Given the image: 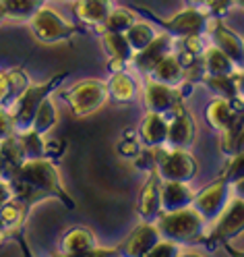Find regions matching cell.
Returning <instances> with one entry per match:
<instances>
[{"label": "cell", "mask_w": 244, "mask_h": 257, "mask_svg": "<svg viewBox=\"0 0 244 257\" xmlns=\"http://www.w3.org/2000/svg\"><path fill=\"white\" fill-rule=\"evenodd\" d=\"M62 100L71 106L77 118H85L108 104V85L102 79H83L71 89H64Z\"/></svg>", "instance_id": "5b68a950"}, {"label": "cell", "mask_w": 244, "mask_h": 257, "mask_svg": "<svg viewBox=\"0 0 244 257\" xmlns=\"http://www.w3.org/2000/svg\"><path fill=\"white\" fill-rule=\"evenodd\" d=\"M102 34V42H104V48L110 56V73H116V71H122L126 69L128 60L133 56V50L128 46L124 34H114V31H100Z\"/></svg>", "instance_id": "d6986e66"}, {"label": "cell", "mask_w": 244, "mask_h": 257, "mask_svg": "<svg viewBox=\"0 0 244 257\" xmlns=\"http://www.w3.org/2000/svg\"><path fill=\"white\" fill-rule=\"evenodd\" d=\"M188 5L205 9L211 17H223L234 7V0H188Z\"/></svg>", "instance_id": "e575fe53"}, {"label": "cell", "mask_w": 244, "mask_h": 257, "mask_svg": "<svg viewBox=\"0 0 244 257\" xmlns=\"http://www.w3.org/2000/svg\"><path fill=\"white\" fill-rule=\"evenodd\" d=\"M238 116H242V112L236 110L230 102L223 100V98H213L205 108V118L217 133L225 131V128L230 126Z\"/></svg>", "instance_id": "484cf974"}, {"label": "cell", "mask_w": 244, "mask_h": 257, "mask_svg": "<svg viewBox=\"0 0 244 257\" xmlns=\"http://www.w3.org/2000/svg\"><path fill=\"white\" fill-rule=\"evenodd\" d=\"M15 197V187L9 179H0V207Z\"/></svg>", "instance_id": "ab89813d"}, {"label": "cell", "mask_w": 244, "mask_h": 257, "mask_svg": "<svg viewBox=\"0 0 244 257\" xmlns=\"http://www.w3.org/2000/svg\"><path fill=\"white\" fill-rule=\"evenodd\" d=\"M27 23L31 29V36L42 44H60V42L71 40L77 34L75 25L64 21L54 9L46 7V5Z\"/></svg>", "instance_id": "ba28073f"}, {"label": "cell", "mask_w": 244, "mask_h": 257, "mask_svg": "<svg viewBox=\"0 0 244 257\" xmlns=\"http://www.w3.org/2000/svg\"><path fill=\"white\" fill-rule=\"evenodd\" d=\"M178 257H203V255H197V253H180Z\"/></svg>", "instance_id": "7bdbcfd3"}, {"label": "cell", "mask_w": 244, "mask_h": 257, "mask_svg": "<svg viewBox=\"0 0 244 257\" xmlns=\"http://www.w3.org/2000/svg\"><path fill=\"white\" fill-rule=\"evenodd\" d=\"M145 13L149 19L157 21L161 27L166 29V34H170L174 40H186V38H201L207 34V25L211 15L201 9V7H188L180 13H176L170 19H161L157 15L149 13V11H141Z\"/></svg>", "instance_id": "8992f818"}, {"label": "cell", "mask_w": 244, "mask_h": 257, "mask_svg": "<svg viewBox=\"0 0 244 257\" xmlns=\"http://www.w3.org/2000/svg\"><path fill=\"white\" fill-rule=\"evenodd\" d=\"M52 257H120V247H93L89 251H81V253H73V255H62V253H54Z\"/></svg>", "instance_id": "8d00e7d4"}, {"label": "cell", "mask_w": 244, "mask_h": 257, "mask_svg": "<svg viewBox=\"0 0 244 257\" xmlns=\"http://www.w3.org/2000/svg\"><path fill=\"white\" fill-rule=\"evenodd\" d=\"M15 135L13 133V120H11V114L5 106H0V139L5 137H11Z\"/></svg>", "instance_id": "f35d334b"}, {"label": "cell", "mask_w": 244, "mask_h": 257, "mask_svg": "<svg viewBox=\"0 0 244 257\" xmlns=\"http://www.w3.org/2000/svg\"><path fill=\"white\" fill-rule=\"evenodd\" d=\"M69 77V73H60L52 79H48L44 83H29L17 98L15 102L7 108L9 114H11V120H13V133H25L31 128V122H34V116L40 108V104L48 98V95H52V91L64 81V79Z\"/></svg>", "instance_id": "3957f363"}, {"label": "cell", "mask_w": 244, "mask_h": 257, "mask_svg": "<svg viewBox=\"0 0 244 257\" xmlns=\"http://www.w3.org/2000/svg\"><path fill=\"white\" fill-rule=\"evenodd\" d=\"M155 36H157V31H155L149 23H143V21H135L131 27L124 31V38H126L128 46H131L133 54L141 52L143 48L147 46Z\"/></svg>", "instance_id": "1f68e13d"}, {"label": "cell", "mask_w": 244, "mask_h": 257, "mask_svg": "<svg viewBox=\"0 0 244 257\" xmlns=\"http://www.w3.org/2000/svg\"><path fill=\"white\" fill-rule=\"evenodd\" d=\"M182 251H180V245L174 243V240H168V238H159L157 243L147 251L145 257H178Z\"/></svg>", "instance_id": "d590c367"}, {"label": "cell", "mask_w": 244, "mask_h": 257, "mask_svg": "<svg viewBox=\"0 0 244 257\" xmlns=\"http://www.w3.org/2000/svg\"><path fill=\"white\" fill-rule=\"evenodd\" d=\"M153 170L161 181L176 183H192L199 174V164L188 150L159 146L153 148Z\"/></svg>", "instance_id": "277c9868"}, {"label": "cell", "mask_w": 244, "mask_h": 257, "mask_svg": "<svg viewBox=\"0 0 244 257\" xmlns=\"http://www.w3.org/2000/svg\"><path fill=\"white\" fill-rule=\"evenodd\" d=\"M186 77H188V73L184 71L182 64L178 62V58L174 56V52L166 54L151 69V73L147 75V79H153V81L170 85V87H182L186 83Z\"/></svg>", "instance_id": "e0dca14e"}, {"label": "cell", "mask_w": 244, "mask_h": 257, "mask_svg": "<svg viewBox=\"0 0 244 257\" xmlns=\"http://www.w3.org/2000/svg\"><path fill=\"white\" fill-rule=\"evenodd\" d=\"M211 226L205 234V243L215 247V245H227L234 240L242 228H244V199L242 195H232L227 199L221 214L211 222Z\"/></svg>", "instance_id": "52a82bcc"}, {"label": "cell", "mask_w": 244, "mask_h": 257, "mask_svg": "<svg viewBox=\"0 0 244 257\" xmlns=\"http://www.w3.org/2000/svg\"><path fill=\"white\" fill-rule=\"evenodd\" d=\"M159 230L161 238L174 240L178 245H201L205 243L207 222L199 216L192 205L182 207L176 212H161L159 218L153 222Z\"/></svg>", "instance_id": "7a4b0ae2"}, {"label": "cell", "mask_w": 244, "mask_h": 257, "mask_svg": "<svg viewBox=\"0 0 244 257\" xmlns=\"http://www.w3.org/2000/svg\"><path fill=\"white\" fill-rule=\"evenodd\" d=\"M29 212H31V205H27L19 197H13L11 201H7L0 207V228L7 234V238L13 236L15 232L23 230L25 222L29 218Z\"/></svg>", "instance_id": "44dd1931"}, {"label": "cell", "mask_w": 244, "mask_h": 257, "mask_svg": "<svg viewBox=\"0 0 244 257\" xmlns=\"http://www.w3.org/2000/svg\"><path fill=\"white\" fill-rule=\"evenodd\" d=\"M13 238L19 243V247H21V251H23V257H34L31 255V249H29V245H27V240L23 238V230H19V232H15L13 234Z\"/></svg>", "instance_id": "60d3db41"}, {"label": "cell", "mask_w": 244, "mask_h": 257, "mask_svg": "<svg viewBox=\"0 0 244 257\" xmlns=\"http://www.w3.org/2000/svg\"><path fill=\"white\" fill-rule=\"evenodd\" d=\"M0 3H3L7 19L29 21L44 7L46 0H0Z\"/></svg>", "instance_id": "f546056e"}, {"label": "cell", "mask_w": 244, "mask_h": 257, "mask_svg": "<svg viewBox=\"0 0 244 257\" xmlns=\"http://www.w3.org/2000/svg\"><path fill=\"white\" fill-rule=\"evenodd\" d=\"M172 48H174V38L164 31V34H157L147 46L143 48L141 52L133 54L131 60H128V64H131V67H135L137 73H141V75L147 77L155 64H157L161 58H164L166 54L172 52Z\"/></svg>", "instance_id": "4fadbf2b"}, {"label": "cell", "mask_w": 244, "mask_h": 257, "mask_svg": "<svg viewBox=\"0 0 244 257\" xmlns=\"http://www.w3.org/2000/svg\"><path fill=\"white\" fill-rule=\"evenodd\" d=\"M186 93L182 87H170L164 83H157L153 79H147L143 87V102L147 112H157V114H168L184 104Z\"/></svg>", "instance_id": "30bf717a"}, {"label": "cell", "mask_w": 244, "mask_h": 257, "mask_svg": "<svg viewBox=\"0 0 244 257\" xmlns=\"http://www.w3.org/2000/svg\"><path fill=\"white\" fill-rule=\"evenodd\" d=\"M166 133H168V120L164 114L157 112H145V116L139 124V141L145 148H159L166 143Z\"/></svg>", "instance_id": "ac0fdd59"}, {"label": "cell", "mask_w": 244, "mask_h": 257, "mask_svg": "<svg viewBox=\"0 0 244 257\" xmlns=\"http://www.w3.org/2000/svg\"><path fill=\"white\" fill-rule=\"evenodd\" d=\"M56 122H58V108H56L54 100L48 95V98L40 104L38 112H36L34 122H31V131H36V133L46 137L56 126Z\"/></svg>", "instance_id": "83f0119b"}, {"label": "cell", "mask_w": 244, "mask_h": 257, "mask_svg": "<svg viewBox=\"0 0 244 257\" xmlns=\"http://www.w3.org/2000/svg\"><path fill=\"white\" fill-rule=\"evenodd\" d=\"M159 183L161 179L157 176L155 170L147 172V181H145L139 201H137V216L141 222H155L161 214V201H159Z\"/></svg>", "instance_id": "9a60e30c"}, {"label": "cell", "mask_w": 244, "mask_h": 257, "mask_svg": "<svg viewBox=\"0 0 244 257\" xmlns=\"http://www.w3.org/2000/svg\"><path fill=\"white\" fill-rule=\"evenodd\" d=\"M159 238L161 234L153 222H141L120 245V257H145Z\"/></svg>", "instance_id": "5bb4252c"}, {"label": "cell", "mask_w": 244, "mask_h": 257, "mask_svg": "<svg viewBox=\"0 0 244 257\" xmlns=\"http://www.w3.org/2000/svg\"><path fill=\"white\" fill-rule=\"evenodd\" d=\"M19 146L25 154V160H36V158H48V139L36 131H25L17 133Z\"/></svg>", "instance_id": "4dcf8cb0"}, {"label": "cell", "mask_w": 244, "mask_h": 257, "mask_svg": "<svg viewBox=\"0 0 244 257\" xmlns=\"http://www.w3.org/2000/svg\"><path fill=\"white\" fill-rule=\"evenodd\" d=\"M108 85V100L116 102V104H128L137 98L139 93V85L137 81L126 73V69L112 73L110 81H106Z\"/></svg>", "instance_id": "cb8c5ba5"}, {"label": "cell", "mask_w": 244, "mask_h": 257, "mask_svg": "<svg viewBox=\"0 0 244 257\" xmlns=\"http://www.w3.org/2000/svg\"><path fill=\"white\" fill-rule=\"evenodd\" d=\"M7 179L15 187V197L23 199L27 205L34 207L42 199H58L64 207L75 210V199L69 195L67 187L62 185L60 172L50 158H36L15 168Z\"/></svg>", "instance_id": "6da1fadb"}, {"label": "cell", "mask_w": 244, "mask_h": 257, "mask_svg": "<svg viewBox=\"0 0 244 257\" xmlns=\"http://www.w3.org/2000/svg\"><path fill=\"white\" fill-rule=\"evenodd\" d=\"M164 116L168 120V133H166L164 146L190 150V146L194 143V137H197V126H194V118L188 112V108L182 104Z\"/></svg>", "instance_id": "8fae6325"}, {"label": "cell", "mask_w": 244, "mask_h": 257, "mask_svg": "<svg viewBox=\"0 0 244 257\" xmlns=\"http://www.w3.org/2000/svg\"><path fill=\"white\" fill-rule=\"evenodd\" d=\"M3 240H7V234L3 232V228H0V243H3Z\"/></svg>", "instance_id": "ee69618b"}, {"label": "cell", "mask_w": 244, "mask_h": 257, "mask_svg": "<svg viewBox=\"0 0 244 257\" xmlns=\"http://www.w3.org/2000/svg\"><path fill=\"white\" fill-rule=\"evenodd\" d=\"M199 64L203 69V75H209V77H227V75H232L236 69H240L213 44L201 50Z\"/></svg>", "instance_id": "603a6c76"}, {"label": "cell", "mask_w": 244, "mask_h": 257, "mask_svg": "<svg viewBox=\"0 0 244 257\" xmlns=\"http://www.w3.org/2000/svg\"><path fill=\"white\" fill-rule=\"evenodd\" d=\"M7 21V15H5V9H3V3H0V23Z\"/></svg>", "instance_id": "b9f144b4"}, {"label": "cell", "mask_w": 244, "mask_h": 257, "mask_svg": "<svg viewBox=\"0 0 244 257\" xmlns=\"http://www.w3.org/2000/svg\"><path fill=\"white\" fill-rule=\"evenodd\" d=\"M23 162H25V154H23V150L19 146L17 135H11V137L0 139V164L5 166L7 176L15 168H19Z\"/></svg>", "instance_id": "f1b7e54d"}, {"label": "cell", "mask_w": 244, "mask_h": 257, "mask_svg": "<svg viewBox=\"0 0 244 257\" xmlns=\"http://www.w3.org/2000/svg\"><path fill=\"white\" fill-rule=\"evenodd\" d=\"M29 83H31L29 77L21 67L11 71H0V106L9 108Z\"/></svg>", "instance_id": "d4e9b609"}, {"label": "cell", "mask_w": 244, "mask_h": 257, "mask_svg": "<svg viewBox=\"0 0 244 257\" xmlns=\"http://www.w3.org/2000/svg\"><path fill=\"white\" fill-rule=\"evenodd\" d=\"M93 247H97V236L87 226H71L69 230L62 232V236L58 240V253H62V255L89 251Z\"/></svg>", "instance_id": "ffe728a7"}, {"label": "cell", "mask_w": 244, "mask_h": 257, "mask_svg": "<svg viewBox=\"0 0 244 257\" xmlns=\"http://www.w3.org/2000/svg\"><path fill=\"white\" fill-rule=\"evenodd\" d=\"M232 187H234L232 179H230V176H227V172L223 170V174L219 176L217 181H213L205 191H201V193H197V195H194V199H192L190 205L199 212V216H201L207 224H211V222H213V220L221 214V210L225 207L227 199L232 197Z\"/></svg>", "instance_id": "9c48e42d"}, {"label": "cell", "mask_w": 244, "mask_h": 257, "mask_svg": "<svg viewBox=\"0 0 244 257\" xmlns=\"http://www.w3.org/2000/svg\"><path fill=\"white\" fill-rule=\"evenodd\" d=\"M137 21L135 13L128 11L124 7H112V11L108 13L106 21L102 23L100 31H114V34H124V31Z\"/></svg>", "instance_id": "d6a6232c"}, {"label": "cell", "mask_w": 244, "mask_h": 257, "mask_svg": "<svg viewBox=\"0 0 244 257\" xmlns=\"http://www.w3.org/2000/svg\"><path fill=\"white\" fill-rule=\"evenodd\" d=\"M207 34L213 40V46L219 48V50L230 58L236 67L242 69V62H244V44L242 38L232 31L230 27H225V23L221 21V17H211L209 25H207Z\"/></svg>", "instance_id": "7c38bea8"}, {"label": "cell", "mask_w": 244, "mask_h": 257, "mask_svg": "<svg viewBox=\"0 0 244 257\" xmlns=\"http://www.w3.org/2000/svg\"><path fill=\"white\" fill-rule=\"evenodd\" d=\"M118 154L122 156V158H128V160H133L137 154H139V150H141V141H139V135H137V131H133V128H126L124 131V135H122V139L118 141Z\"/></svg>", "instance_id": "836d02e7"}, {"label": "cell", "mask_w": 244, "mask_h": 257, "mask_svg": "<svg viewBox=\"0 0 244 257\" xmlns=\"http://www.w3.org/2000/svg\"><path fill=\"white\" fill-rule=\"evenodd\" d=\"M133 162H135V166L139 168V170H143V172H151L153 170V166H155V162H153V148H141L139 150V154L133 158Z\"/></svg>", "instance_id": "74e56055"}, {"label": "cell", "mask_w": 244, "mask_h": 257, "mask_svg": "<svg viewBox=\"0 0 244 257\" xmlns=\"http://www.w3.org/2000/svg\"><path fill=\"white\" fill-rule=\"evenodd\" d=\"M194 193L190 183H176V181H161L159 183V201L161 212H176L188 207L194 199Z\"/></svg>", "instance_id": "2e32d148"}, {"label": "cell", "mask_w": 244, "mask_h": 257, "mask_svg": "<svg viewBox=\"0 0 244 257\" xmlns=\"http://www.w3.org/2000/svg\"><path fill=\"white\" fill-rule=\"evenodd\" d=\"M242 135H244V122L242 116H238L225 131L219 133V150L227 156V158H234L242 154Z\"/></svg>", "instance_id": "4316f807"}, {"label": "cell", "mask_w": 244, "mask_h": 257, "mask_svg": "<svg viewBox=\"0 0 244 257\" xmlns=\"http://www.w3.org/2000/svg\"><path fill=\"white\" fill-rule=\"evenodd\" d=\"M112 7H114L112 0H75L73 15L77 21L100 29L108 17V13L112 11Z\"/></svg>", "instance_id": "7402d4cb"}]
</instances>
